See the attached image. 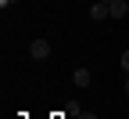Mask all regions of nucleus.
Returning a JSON list of instances; mask_svg holds the SVG:
<instances>
[{
    "instance_id": "f257e3e1",
    "label": "nucleus",
    "mask_w": 129,
    "mask_h": 119,
    "mask_svg": "<svg viewBox=\"0 0 129 119\" xmlns=\"http://www.w3.org/2000/svg\"><path fill=\"white\" fill-rule=\"evenodd\" d=\"M29 58L47 61V58H50V40H32V43H29Z\"/></svg>"
},
{
    "instance_id": "f03ea898",
    "label": "nucleus",
    "mask_w": 129,
    "mask_h": 119,
    "mask_svg": "<svg viewBox=\"0 0 129 119\" xmlns=\"http://www.w3.org/2000/svg\"><path fill=\"white\" fill-rule=\"evenodd\" d=\"M90 18H93V22H104V18H111V4H108V0H97V4L90 7Z\"/></svg>"
},
{
    "instance_id": "7ed1b4c3",
    "label": "nucleus",
    "mask_w": 129,
    "mask_h": 119,
    "mask_svg": "<svg viewBox=\"0 0 129 119\" xmlns=\"http://www.w3.org/2000/svg\"><path fill=\"white\" fill-rule=\"evenodd\" d=\"M72 83H75V87H90V83H93L90 69H75V72H72Z\"/></svg>"
},
{
    "instance_id": "20e7f679",
    "label": "nucleus",
    "mask_w": 129,
    "mask_h": 119,
    "mask_svg": "<svg viewBox=\"0 0 129 119\" xmlns=\"http://www.w3.org/2000/svg\"><path fill=\"white\" fill-rule=\"evenodd\" d=\"M129 14V4L125 0H111V18H125Z\"/></svg>"
},
{
    "instance_id": "39448f33",
    "label": "nucleus",
    "mask_w": 129,
    "mask_h": 119,
    "mask_svg": "<svg viewBox=\"0 0 129 119\" xmlns=\"http://www.w3.org/2000/svg\"><path fill=\"white\" fill-rule=\"evenodd\" d=\"M64 119H75V115H83V105L79 101H64V112H61Z\"/></svg>"
},
{
    "instance_id": "423d86ee",
    "label": "nucleus",
    "mask_w": 129,
    "mask_h": 119,
    "mask_svg": "<svg viewBox=\"0 0 129 119\" xmlns=\"http://www.w3.org/2000/svg\"><path fill=\"white\" fill-rule=\"evenodd\" d=\"M122 72L129 76V50H122Z\"/></svg>"
},
{
    "instance_id": "0eeeda50",
    "label": "nucleus",
    "mask_w": 129,
    "mask_h": 119,
    "mask_svg": "<svg viewBox=\"0 0 129 119\" xmlns=\"http://www.w3.org/2000/svg\"><path fill=\"white\" fill-rule=\"evenodd\" d=\"M125 94H129V76H125Z\"/></svg>"
}]
</instances>
